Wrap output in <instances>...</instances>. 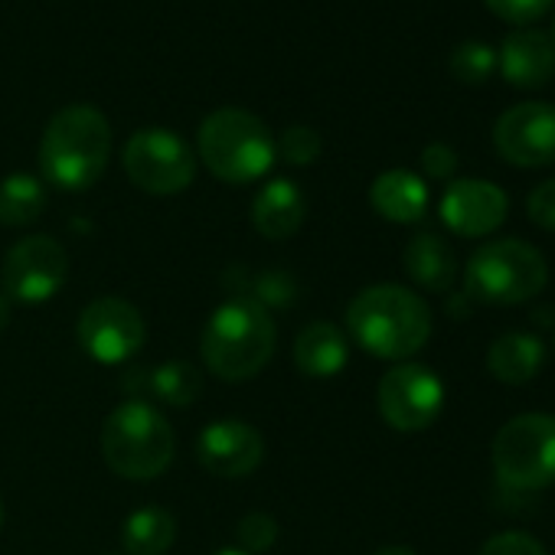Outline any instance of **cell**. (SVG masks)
<instances>
[{
  "label": "cell",
  "instance_id": "cell-4",
  "mask_svg": "<svg viewBox=\"0 0 555 555\" xmlns=\"http://www.w3.org/2000/svg\"><path fill=\"white\" fill-rule=\"evenodd\" d=\"M199 160L212 177L232 186L261 180L278 157L268 125L245 108H219L199 125Z\"/></svg>",
  "mask_w": 555,
  "mask_h": 555
},
{
  "label": "cell",
  "instance_id": "cell-28",
  "mask_svg": "<svg viewBox=\"0 0 555 555\" xmlns=\"http://www.w3.org/2000/svg\"><path fill=\"white\" fill-rule=\"evenodd\" d=\"M483 4L506 24H516V27H529L535 24L539 17H545L555 0H483Z\"/></svg>",
  "mask_w": 555,
  "mask_h": 555
},
{
  "label": "cell",
  "instance_id": "cell-3",
  "mask_svg": "<svg viewBox=\"0 0 555 555\" xmlns=\"http://www.w3.org/2000/svg\"><path fill=\"white\" fill-rule=\"evenodd\" d=\"M112 157L108 118L92 105H69L56 112L40 141L43 177L69 193L89 190L102 180Z\"/></svg>",
  "mask_w": 555,
  "mask_h": 555
},
{
  "label": "cell",
  "instance_id": "cell-9",
  "mask_svg": "<svg viewBox=\"0 0 555 555\" xmlns=\"http://www.w3.org/2000/svg\"><path fill=\"white\" fill-rule=\"evenodd\" d=\"M69 278V255L53 235L21 238L0 264V285L11 301L43 305L56 298Z\"/></svg>",
  "mask_w": 555,
  "mask_h": 555
},
{
  "label": "cell",
  "instance_id": "cell-19",
  "mask_svg": "<svg viewBox=\"0 0 555 555\" xmlns=\"http://www.w3.org/2000/svg\"><path fill=\"white\" fill-rule=\"evenodd\" d=\"M370 203L383 219L409 225V222L425 219V212H428V186L412 170H386V173H379L373 180Z\"/></svg>",
  "mask_w": 555,
  "mask_h": 555
},
{
  "label": "cell",
  "instance_id": "cell-1",
  "mask_svg": "<svg viewBox=\"0 0 555 555\" xmlns=\"http://www.w3.org/2000/svg\"><path fill=\"white\" fill-rule=\"evenodd\" d=\"M347 331L379 360H409L431 337V311L402 285H373L350 301Z\"/></svg>",
  "mask_w": 555,
  "mask_h": 555
},
{
  "label": "cell",
  "instance_id": "cell-17",
  "mask_svg": "<svg viewBox=\"0 0 555 555\" xmlns=\"http://www.w3.org/2000/svg\"><path fill=\"white\" fill-rule=\"evenodd\" d=\"M305 216H308V199L295 180H271L251 199V222L271 242L292 238L301 229Z\"/></svg>",
  "mask_w": 555,
  "mask_h": 555
},
{
  "label": "cell",
  "instance_id": "cell-23",
  "mask_svg": "<svg viewBox=\"0 0 555 555\" xmlns=\"http://www.w3.org/2000/svg\"><path fill=\"white\" fill-rule=\"evenodd\" d=\"M47 209V186L30 173H11L0 180V225L24 229Z\"/></svg>",
  "mask_w": 555,
  "mask_h": 555
},
{
  "label": "cell",
  "instance_id": "cell-20",
  "mask_svg": "<svg viewBox=\"0 0 555 555\" xmlns=\"http://www.w3.org/2000/svg\"><path fill=\"white\" fill-rule=\"evenodd\" d=\"M402 261H405V271H409L412 282L425 292H435V295L451 292L454 278H457V258H454L451 245L435 232H418L405 245Z\"/></svg>",
  "mask_w": 555,
  "mask_h": 555
},
{
  "label": "cell",
  "instance_id": "cell-16",
  "mask_svg": "<svg viewBox=\"0 0 555 555\" xmlns=\"http://www.w3.org/2000/svg\"><path fill=\"white\" fill-rule=\"evenodd\" d=\"M496 69L516 89H542L555 76V50L548 34L532 27L509 34L496 53Z\"/></svg>",
  "mask_w": 555,
  "mask_h": 555
},
{
  "label": "cell",
  "instance_id": "cell-36",
  "mask_svg": "<svg viewBox=\"0 0 555 555\" xmlns=\"http://www.w3.org/2000/svg\"><path fill=\"white\" fill-rule=\"evenodd\" d=\"M0 526H4V506H0Z\"/></svg>",
  "mask_w": 555,
  "mask_h": 555
},
{
  "label": "cell",
  "instance_id": "cell-8",
  "mask_svg": "<svg viewBox=\"0 0 555 555\" xmlns=\"http://www.w3.org/2000/svg\"><path fill=\"white\" fill-rule=\"evenodd\" d=\"M121 164L128 180L154 196L183 193L196 177V157L190 144L167 128H144L131 134Z\"/></svg>",
  "mask_w": 555,
  "mask_h": 555
},
{
  "label": "cell",
  "instance_id": "cell-27",
  "mask_svg": "<svg viewBox=\"0 0 555 555\" xmlns=\"http://www.w3.org/2000/svg\"><path fill=\"white\" fill-rule=\"evenodd\" d=\"M235 539L248 555H261L278 542V519L271 513H245L235 526Z\"/></svg>",
  "mask_w": 555,
  "mask_h": 555
},
{
  "label": "cell",
  "instance_id": "cell-25",
  "mask_svg": "<svg viewBox=\"0 0 555 555\" xmlns=\"http://www.w3.org/2000/svg\"><path fill=\"white\" fill-rule=\"evenodd\" d=\"M496 73V53L480 43V40H467L461 43L454 53H451V76L457 82H467V86H480L487 82L490 76Z\"/></svg>",
  "mask_w": 555,
  "mask_h": 555
},
{
  "label": "cell",
  "instance_id": "cell-35",
  "mask_svg": "<svg viewBox=\"0 0 555 555\" xmlns=\"http://www.w3.org/2000/svg\"><path fill=\"white\" fill-rule=\"evenodd\" d=\"M548 40H552V50H555V21H552V30H548Z\"/></svg>",
  "mask_w": 555,
  "mask_h": 555
},
{
  "label": "cell",
  "instance_id": "cell-26",
  "mask_svg": "<svg viewBox=\"0 0 555 555\" xmlns=\"http://www.w3.org/2000/svg\"><path fill=\"white\" fill-rule=\"evenodd\" d=\"M278 154L295 167H308L321 157V134L308 125H292L282 131V138L274 141Z\"/></svg>",
  "mask_w": 555,
  "mask_h": 555
},
{
  "label": "cell",
  "instance_id": "cell-7",
  "mask_svg": "<svg viewBox=\"0 0 555 555\" xmlns=\"http://www.w3.org/2000/svg\"><path fill=\"white\" fill-rule=\"evenodd\" d=\"M493 470L506 487L545 490L555 483V415L526 412L493 438Z\"/></svg>",
  "mask_w": 555,
  "mask_h": 555
},
{
  "label": "cell",
  "instance_id": "cell-2",
  "mask_svg": "<svg viewBox=\"0 0 555 555\" xmlns=\"http://www.w3.org/2000/svg\"><path fill=\"white\" fill-rule=\"evenodd\" d=\"M278 347V327L271 314L248 301V298H229L222 301L199 337L203 363L212 376L225 383H245L258 376Z\"/></svg>",
  "mask_w": 555,
  "mask_h": 555
},
{
  "label": "cell",
  "instance_id": "cell-33",
  "mask_svg": "<svg viewBox=\"0 0 555 555\" xmlns=\"http://www.w3.org/2000/svg\"><path fill=\"white\" fill-rule=\"evenodd\" d=\"M376 555H418V552L409 548V545H386V548H379Z\"/></svg>",
  "mask_w": 555,
  "mask_h": 555
},
{
  "label": "cell",
  "instance_id": "cell-32",
  "mask_svg": "<svg viewBox=\"0 0 555 555\" xmlns=\"http://www.w3.org/2000/svg\"><path fill=\"white\" fill-rule=\"evenodd\" d=\"M11 324V298L0 292V331H4Z\"/></svg>",
  "mask_w": 555,
  "mask_h": 555
},
{
  "label": "cell",
  "instance_id": "cell-10",
  "mask_svg": "<svg viewBox=\"0 0 555 555\" xmlns=\"http://www.w3.org/2000/svg\"><path fill=\"white\" fill-rule=\"evenodd\" d=\"M79 347L102 366H121L134 360L147 340L144 318L121 298H95L86 305L76 324Z\"/></svg>",
  "mask_w": 555,
  "mask_h": 555
},
{
  "label": "cell",
  "instance_id": "cell-18",
  "mask_svg": "<svg viewBox=\"0 0 555 555\" xmlns=\"http://www.w3.org/2000/svg\"><path fill=\"white\" fill-rule=\"evenodd\" d=\"M347 360H350V340L331 321L308 324L295 340V366L308 379H331L344 373Z\"/></svg>",
  "mask_w": 555,
  "mask_h": 555
},
{
  "label": "cell",
  "instance_id": "cell-22",
  "mask_svg": "<svg viewBox=\"0 0 555 555\" xmlns=\"http://www.w3.org/2000/svg\"><path fill=\"white\" fill-rule=\"evenodd\" d=\"M173 539H177V519L160 506L134 509L121 529V545L128 555H167Z\"/></svg>",
  "mask_w": 555,
  "mask_h": 555
},
{
  "label": "cell",
  "instance_id": "cell-34",
  "mask_svg": "<svg viewBox=\"0 0 555 555\" xmlns=\"http://www.w3.org/2000/svg\"><path fill=\"white\" fill-rule=\"evenodd\" d=\"M212 555H248L245 548H238V545H225V548H216Z\"/></svg>",
  "mask_w": 555,
  "mask_h": 555
},
{
  "label": "cell",
  "instance_id": "cell-15",
  "mask_svg": "<svg viewBox=\"0 0 555 555\" xmlns=\"http://www.w3.org/2000/svg\"><path fill=\"white\" fill-rule=\"evenodd\" d=\"M125 392L141 402H164L173 409H186L203 392V373L186 360H167L157 366L125 370Z\"/></svg>",
  "mask_w": 555,
  "mask_h": 555
},
{
  "label": "cell",
  "instance_id": "cell-31",
  "mask_svg": "<svg viewBox=\"0 0 555 555\" xmlns=\"http://www.w3.org/2000/svg\"><path fill=\"white\" fill-rule=\"evenodd\" d=\"M422 170L431 177V180H451L454 170H457V154L454 147H448L444 141H435L422 151Z\"/></svg>",
  "mask_w": 555,
  "mask_h": 555
},
{
  "label": "cell",
  "instance_id": "cell-5",
  "mask_svg": "<svg viewBox=\"0 0 555 555\" xmlns=\"http://www.w3.org/2000/svg\"><path fill=\"white\" fill-rule=\"evenodd\" d=\"M177 441L157 405L128 399L102 425V454L125 480H154L173 461Z\"/></svg>",
  "mask_w": 555,
  "mask_h": 555
},
{
  "label": "cell",
  "instance_id": "cell-14",
  "mask_svg": "<svg viewBox=\"0 0 555 555\" xmlns=\"http://www.w3.org/2000/svg\"><path fill=\"white\" fill-rule=\"evenodd\" d=\"M196 461L216 477H248L264 461V441L251 425L219 418L199 431Z\"/></svg>",
  "mask_w": 555,
  "mask_h": 555
},
{
  "label": "cell",
  "instance_id": "cell-11",
  "mask_svg": "<svg viewBox=\"0 0 555 555\" xmlns=\"http://www.w3.org/2000/svg\"><path fill=\"white\" fill-rule=\"evenodd\" d=\"M379 415L396 431H425L444 409V383L422 363H402L379 379Z\"/></svg>",
  "mask_w": 555,
  "mask_h": 555
},
{
  "label": "cell",
  "instance_id": "cell-24",
  "mask_svg": "<svg viewBox=\"0 0 555 555\" xmlns=\"http://www.w3.org/2000/svg\"><path fill=\"white\" fill-rule=\"evenodd\" d=\"M229 282L235 278V285L232 288V298H248L255 305H261L264 311L268 308H288L295 305L298 298V285H295V278L292 274H282V271H264V274H245V271H229L225 274Z\"/></svg>",
  "mask_w": 555,
  "mask_h": 555
},
{
  "label": "cell",
  "instance_id": "cell-13",
  "mask_svg": "<svg viewBox=\"0 0 555 555\" xmlns=\"http://www.w3.org/2000/svg\"><path fill=\"white\" fill-rule=\"evenodd\" d=\"M506 193L490 180H451L441 193V222L464 238L490 235L506 219Z\"/></svg>",
  "mask_w": 555,
  "mask_h": 555
},
{
  "label": "cell",
  "instance_id": "cell-30",
  "mask_svg": "<svg viewBox=\"0 0 555 555\" xmlns=\"http://www.w3.org/2000/svg\"><path fill=\"white\" fill-rule=\"evenodd\" d=\"M526 212H529V219H532L535 225H542V229H552V232H555V177H552V180H545V183H539V186L529 193V199H526Z\"/></svg>",
  "mask_w": 555,
  "mask_h": 555
},
{
  "label": "cell",
  "instance_id": "cell-29",
  "mask_svg": "<svg viewBox=\"0 0 555 555\" xmlns=\"http://www.w3.org/2000/svg\"><path fill=\"white\" fill-rule=\"evenodd\" d=\"M480 555H548L545 545L526 532H496L480 545Z\"/></svg>",
  "mask_w": 555,
  "mask_h": 555
},
{
  "label": "cell",
  "instance_id": "cell-21",
  "mask_svg": "<svg viewBox=\"0 0 555 555\" xmlns=\"http://www.w3.org/2000/svg\"><path fill=\"white\" fill-rule=\"evenodd\" d=\"M545 363V347L535 334L526 331H509L496 337L487 350V373L506 386H522L529 383Z\"/></svg>",
  "mask_w": 555,
  "mask_h": 555
},
{
  "label": "cell",
  "instance_id": "cell-6",
  "mask_svg": "<svg viewBox=\"0 0 555 555\" xmlns=\"http://www.w3.org/2000/svg\"><path fill=\"white\" fill-rule=\"evenodd\" d=\"M548 282V264L542 251L522 238H496L480 245L467 268L464 288L467 298L480 305H522L532 301Z\"/></svg>",
  "mask_w": 555,
  "mask_h": 555
},
{
  "label": "cell",
  "instance_id": "cell-12",
  "mask_svg": "<svg viewBox=\"0 0 555 555\" xmlns=\"http://www.w3.org/2000/svg\"><path fill=\"white\" fill-rule=\"evenodd\" d=\"M493 147L513 167L555 164V105L519 102L493 125Z\"/></svg>",
  "mask_w": 555,
  "mask_h": 555
}]
</instances>
